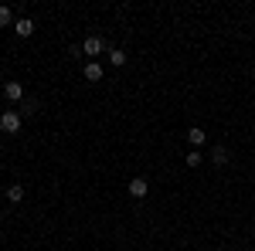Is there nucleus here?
<instances>
[{"instance_id":"1","label":"nucleus","mask_w":255,"mask_h":251,"mask_svg":"<svg viewBox=\"0 0 255 251\" xmlns=\"http://www.w3.org/2000/svg\"><path fill=\"white\" fill-rule=\"evenodd\" d=\"M106 51V41L99 38V34H89V38L82 41V55H89V58L96 61V55H102Z\"/></svg>"},{"instance_id":"2","label":"nucleus","mask_w":255,"mask_h":251,"mask_svg":"<svg viewBox=\"0 0 255 251\" xmlns=\"http://www.w3.org/2000/svg\"><path fill=\"white\" fill-rule=\"evenodd\" d=\"M0 129L7 136H14V133H20V116L14 112V109H7L3 116H0Z\"/></svg>"},{"instance_id":"3","label":"nucleus","mask_w":255,"mask_h":251,"mask_svg":"<svg viewBox=\"0 0 255 251\" xmlns=\"http://www.w3.org/2000/svg\"><path fill=\"white\" fill-rule=\"evenodd\" d=\"M14 31H17V38H31V34H34V20H31V17L14 20Z\"/></svg>"},{"instance_id":"4","label":"nucleus","mask_w":255,"mask_h":251,"mask_svg":"<svg viewBox=\"0 0 255 251\" xmlns=\"http://www.w3.org/2000/svg\"><path fill=\"white\" fill-rule=\"evenodd\" d=\"M3 95L10 98V102H20V98H24V85H20V82H7V85H3Z\"/></svg>"},{"instance_id":"5","label":"nucleus","mask_w":255,"mask_h":251,"mask_svg":"<svg viewBox=\"0 0 255 251\" xmlns=\"http://www.w3.org/2000/svg\"><path fill=\"white\" fill-rule=\"evenodd\" d=\"M146 190H150V187H146V180H143V176H136V180H129V197H136V200H143V197H146Z\"/></svg>"},{"instance_id":"6","label":"nucleus","mask_w":255,"mask_h":251,"mask_svg":"<svg viewBox=\"0 0 255 251\" xmlns=\"http://www.w3.org/2000/svg\"><path fill=\"white\" fill-rule=\"evenodd\" d=\"M211 160H215V167H228V160H232V153H228L225 146H215V150H211Z\"/></svg>"},{"instance_id":"7","label":"nucleus","mask_w":255,"mask_h":251,"mask_svg":"<svg viewBox=\"0 0 255 251\" xmlns=\"http://www.w3.org/2000/svg\"><path fill=\"white\" fill-rule=\"evenodd\" d=\"M204 139H208V136H204V129H201V126L187 129V143H191V146H204Z\"/></svg>"},{"instance_id":"8","label":"nucleus","mask_w":255,"mask_h":251,"mask_svg":"<svg viewBox=\"0 0 255 251\" xmlns=\"http://www.w3.org/2000/svg\"><path fill=\"white\" fill-rule=\"evenodd\" d=\"M85 78H89V82H99V78H102V65H99V61H89V65H85Z\"/></svg>"},{"instance_id":"9","label":"nucleus","mask_w":255,"mask_h":251,"mask_svg":"<svg viewBox=\"0 0 255 251\" xmlns=\"http://www.w3.org/2000/svg\"><path fill=\"white\" fill-rule=\"evenodd\" d=\"M109 61H113L116 68H123V65H126V51H123V48H109Z\"/></svg>"},{"instance_id":"10","label":"nucleus","mask_w":255,"mask_h":251,"mask_svg":"<svg viewBox=\"0 0 255 251\" xmlns=\"http://www.w3.org/2000/svg\"><path fill=\"white\" fill-rule=\"evenodd\" d=\"M7 200H10V204H17V200H24V187H20V183H14V187H7Z\"/></svg>"},{"instance_id":"11","label":"nucleus","mask_w":255,"mask_h":251,"mask_svg":"<svg viewBox=\"0 0 255 251\" xmlns=\"http://www.w3.org/2000/svg\"><path fill=\"white\" fill-rule=\"evenodd\" d=\"M10 7H0V27H7V24H10Z\"/></svg>"},{"instance_id":"12","label":"nucleus","mask_w":255,"mask_h":251,"mask_svg":"<svg viewBox=\"0 0 255 251\" xmlns=\"http://www.w3.org/2000/svg\"><path fill=\"white\" fill-rule=\"evenodd\" d=\"M187 167H201V153H191V156H187Z\"/></svg>"},{"instance_id":"13","label":"nucleus","mask_w":255,"mask_h":251,"mask_svg":"<svg viewBox=\"0 0 255 251\" xmlns=\"http://www.w3.org/2000/svg\"><path fill=\"white\" fill-rule=\"evenodd\" d=\"M0 193H3V187H0Z\"/></svg>"}]
</instances>
